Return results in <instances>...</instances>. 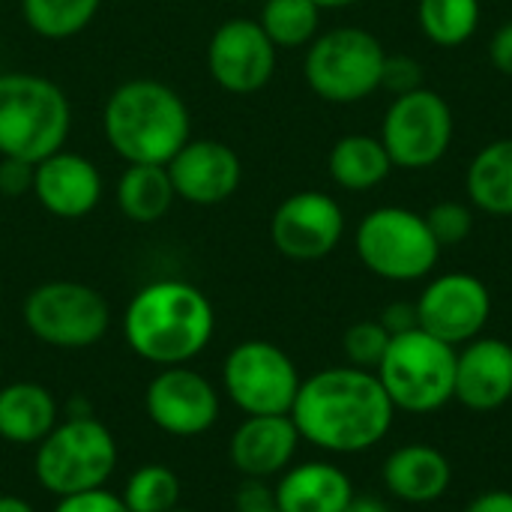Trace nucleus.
Listing matches in <instances>:
<instances>
[{"label": "nucleus", "instance_id": "nucleus-1", "mask_svg": "<svg viewBox=\"0 0 512 512\" xmlns=\"http://www.w3.org/2000/svg\"><path fill=\"white\" fill-rule=\"evenodd\" d=\"M393 402L369 369L333 366L306 378L291 420L303 441L324 453L354 456L381 444L393 426Z\"/></svg>", "mask_w": 512, "mask_h": 512}, {"label": "nucleus", "instance_id": "nucleus-2", "mask_svg": "<svg viewBox=\"0 0 512 512\" xmlns=\"http://www.w3.org/2000/svg\"><path fill=\"white\" fill-rule=\"evenodd\" d=\"M216 333L210 297L183 279H156L135 291L123 312V336L135 357L165 366H189Z\"/></svg>", "mask_w": 512, "mask_h": 512}, {"label": "nucleus", "instance_id": "nucleus-3", "mask_svg": "<svg viewBox=\"0 0 512 512\" xmlns=\"http://www.w3.org/2000/svg\"><path fill=\"white\" fill-rule=\"evenodd\" d=\"M102 129L126 165H168L192 138V117L174 87L156 78H132L108 96Z\"/></svg>", "mask_w": 512, "mask_h": 512}, {"label": "nucleus", "instance_id": "nucleus-4", "mask_svg": "<svg viewBox=\"0 0 512 512\" xmlns=\"http://www.w3.org/2000/svg\"><path fill=\"white\" fill-rule=\"evenodd\" d=\"M72 129L66 93L33 72L0 75V159L42 162L63 150Z\"/></svg>", "mask_w": 512, "mask_h": 512}, {"label": "nucleus", "instance_id": "nucleus-5", "mask_svg": "<svg viewBox=\"0 0 512 512\" xmlns=\"http://www.w3.org/2000/svg\"><path fill=\"white\" fill-rule=\"evenodd\" d=\"M114 468L117 441L93 414L60 420L33 453V477L54 498L102 489Z\"/></svg>", "mask_w": 512, "mask_h": 512}, {"label": "nucleus", "instance_id": "nucleus-6", "mask_svg": "<svg viewBox=\"0 0 512 512\" xmlns=\"http://www.w3.org/2000/svg\"><path fill=\"white\" fill-rule=\"evenodd\" d=\"M378 381L396 411H441L456 399V348L420 327L399 333L378 366Z\"/></svg>", "mask_w": 512, "mask_h": 512}, {"label": "nucleus", "instance_id": "nucleus-7", "mask_svg": "<svg viewBox=\"0 0 512 512\" xmlns=\"http://www.w3.org/2000/svg\"><path fill=\"white\" fill-rule=\"evenodd\" d=\"M384 45L363 27H336L309 42L306 84L333 105H354L381 87Z\"/></svg>", "mask_w": 512, "mask_h": 512}, {"label": "nucleus", "instance_id": "nucleus-8", "mask_svg": "<svg viewBox=\"0 0 512 512\" xmlns=\"http://www.w3.org/2000/svg\"><path fill=\"white\" fill-rule=\"evenodd\" d=\"M354 246L363 267L387 282H417L429 276L441 258L426 216L408 207H378L366 213L357 225Z\"/></svg>", "mask_w": 512, "mask_h": 512}, {"label": "nucleus", "instance_id": "nucleus-9", "mask_svg": "<svg viewBox=\"0 0 512 512\" xmlns=\"http://www.w3.org/2000/svg\"><path fill=\"white\" fill-rule=\"evenodd\" d=\"M24 324L39 342L78 351L96 345L108 333L111 309L96 288L72 279H54L27 294Z\"/></svg>", "mask_w": 512, "mask_h": 512}, {"label": "nucleus", "instance_id": "nucleus-10", "mask_svg": "<svg viewBox=\"0 0 512 512\" xmlns=\"http://www.w3.org/2000/svg\"><path fill=\"white\" fill-rule=\"evenodd\" d=\"M300 384L294 360L264 339L234 345L222 363V390L246 417L291 414Z\"/></svg>", "mask_w": 512, "mask_h": 512}, {"label": "nucleus", "instance_id": "nucleus-11", "mask_svg": "<svg viewBox=\"0 0 512 512\" xmlns=\"http://www.w3.org/2000/svg\"><path fill=\"white\" fill-rule=\"evenodd\" d=\"M453 141V111L429 87L396 96L384 114L381 144L387 147L393 168L420 171L441 162Z\"/></svg>", "mask_w": 512, "mask_h": 512}, {"label": "nucleus", "instance_id": "nucleus-12", "mask_svg": "<svg viewBox=\"0 0 512 512\" xmlns=\"http://www.w3.org/2000/svg\"><path fill=\"white\" fill-rule=\"evenodd\" d=\"M150 423L171 438H198L219 420L216 387L189 366H165L144 393Z\"/></svg>", "mask_w": 512, "mask_h": 512}, {"label": "nucleus", "instance_id": "nucleus-13", "mask_svg": "<svg viewBox=\"0 0 512 512\" xmlns=\"http://www.w3.org/2000/svg\"><path fill=\"white\" fill-rule=\"evenodd\" d=\"M420 330L447 345H468L492 318V294L471 273H444L432 279L417 300Z\"/></svg>", "mask_w": 512, "mask_h": 512}, {"label": "nucleus", "instance_id": "nucleus-14", "mask_svg": "<svg viewBox=\"0 0 512 512\" xmlns=\"http://www.w3.org/2000/svg\"><path fill=\"white\" fill-rule=\"evenodd\" d=\"M276 51L279 48L258 21L228 18L210 36L207 69L222 90L249 96L270 84L276 72Z\"/></svg>", "mask_w": 512, "mask_h": 512}, {"label": "nucleus", "instance_id": "nucleus-15", "mask_svg": "<svg viewBox=\"0 0 512 512\" xmlns=\"http://www.w3.org/2000/svg\"><path fill=\"white\" fill-rule=\"evenodd\" d=\"M345 234V213L336 198L306 189L288 195L273 219L270 240L291 261H321L327 258Z\"/></svg>", "mask_w": 512, "mask_h": 512}, {"label": "nucleus", "instance_id": "nucleus-16", "mask_svg": "<svg viewBox=\"0 0 512 512\" xmlns=\"http://www.w3.org/2000/svg\"><path fill=\"white\" fill-rule=\"evenodd\" d=\"M165 168L177 198L198 207L228 201L243 180V162L234 147L213 138H189Z\"/></svg>", "mask_w": 512, "mask_h": 512}, {"label": "nucleus", "instance_id": "nucleus-17", "mask_svg": "<svg viewBox=\"0 0 512 512\" xmlns=\"http://www.w3.org/2000/svg\"><path fill=\"white\" fill-rule=\"evenodd\" d=\"M33 195L57 219H84L102 201V174L87 156L57 150L33 165Z\"/></svg>", "mask_w": 512, "mask_h": 512}, {"label": "nucleus", "instance_id": "nucleus-18", "mask_svg": "<svg viewBox=\"0 0 512 512\" xmlns=\"http://www.w3.org/2000/svg\"><path fill=\"white\" fill-rule=\"evenodd\" d=\"M300 441L291 414L246 417L231 435L228 459L246 480H270L291 468Z\"/></svg>", "mask_w": 512, "mask_h": 512}, {"label": "nucleus", "instance_id": "nucleus-19", "mask_svg": "<svg viewBox=\"0 0 512 512\" xmlns=\"http://www.w3.org/2000/svg\"><path fill=\"white\" fill-rule=\"evenodd\" d=\"M456 399L471 411H498L512 399V345L504 339H471L456 354Z\"/></svg>", "mask_w": 512, "mask_h": 512}, {"label": "nucleus", "instance_id": "nucleus-20", "mask_svg": "<svg viewBox=\"0 0 512 512\" xmlns=\"http://www.w3.org/2000/svg\"><path fill=\"white\" fill-rule=\"evenodd\" d=\"M354 498L351 477L330 462H303L279 474L273 507L279 512H342Z\"/></svg>", "mask_w": 512, "mask_h": 512}, {"label": "nucleus", "instance_id": "nucleus-21", "mask_svg": "<svg viewBox=\"0 0 512 512\" xmlns=\"http://www.w3.org/2000/svg\"><path fill=\"white\" fill-rule=\"evenodd\" d=\"M453 483L450 459L429 444H405L384 462V486L405 504H432Z\"/></svg>", "mask_w": 512, "mask_h": 512}, {"label": "nucleus", "instance_id": "nucleus-22", "mask_svg": "<svg viewBox=\"0 0 512 512\" xmlns=\"http://www.w3.org/2000/svg\"><path fill=\"white\" fill-rule=\"evenodd\" d=\"M57 402L48 387L15 381L0 390V438L18 447H36L57 423Z\"/></svg>", "mask_w": 512, "mask_h": 512}, {"label": "nucleus", "instance_id": "nucleus-23", "mask_svg": "<svg viewBox=\"0 0 512 512\" xmlns=\"http://www.w3.org/2000/svg\"><path fill=\"white\" fill-rule=\"evenodd\" d=\"M327 168L336 186L348 192H366L387 180V174L393 171V159L381 144V138L345 135L333 144Z\"/></svg>", "mask_w": 512, "mask_h": 512}, {"label": "nucleus", "instance_id": "nucleus-24", "mask_svg": "<svg viewBox=\"0 0 512 512\" xmlns=\"http://www.w3.org/2000/svg\"><path fill=\"white\" fill-rule=\"evenodd\" d=\"M465 186L477 210L512 216V138H498L474 156Z\"/></svg>", "mask_w": 512, "mask_h": 512}, {"label": "nucleus", "instance_id": "nucleus-25", "mask_svg": "<svg viewBox=\"0 0 512 512\" xmlns=\"http://www.w3.org/2000/svg\"><path fill=\"white\" fill-rule=\"evenodd\" d=\"M114 192H117L120 213L138 225L159 222L177 201V192L165 165H126Z\"/></svg>", "mask_w": 512, "mask_h": 512}, {"label": "nucleus", "instance_id": "nucleus-26", "mask_svg": "<svg viewBox=\"0 0 512 512\" xmlns=\"http://www.w3.org/2000/svg\"><path fill=\"white\" fill-rule=\"evenodd\" d=\"M99 6L102 0H21V15L36 36L60 42L87 30Z\"/></svg>", "mask_w": 512, "mask_h": 512}, {"label": "nucleus", "instance_id": "nucleus-27", "mask_svg": "<svg viewBox=\"0 0 512 512\" xmlns=\"http://www.w3.org/2000/svg\"><path fill=\"white\" fill-rule=\"evenodd\" d=\"M417 21L429 42L441 48H456L477 33L480 0H420Z\"/></svg>", "mask_w": 512, "mask_h": 512}, {"label": "nucleus", "instance_id": "nucleus-28", "mask_svg": "<svg viewBox=\"0 0 512 512\" xmlns=\"http://www.w3.org/2000/svg\"><path fill=\"white\" fill-rule=\"evenodd\" d=\"M258 24L276 48H303L318 36L321 9L312 0H264Z\"/></svg>", "mask_w": 512, "mask_h": 512}, {"label": "nucleus", "instance_id": "nucleus-29", "mask_svg": "<svg viewBox=\"0 0 512 512\" xmlns=\"http://www.w3.org/2000/svg\"><path fill=\"white\" fill-rule=\"evenodd\" d=\"M129 512H168L180 507V477L168 465H141L129 474L123 492Z\"/></svg>", "mask_w": 512, "mask_h": 512}, {"label": "nucleus", "instance_id": "nucleus-30", "mask_svg": "<svg viewBox=\"0 0 512 512\" xmlns=\"http://www.w3.org/2000/svg\"><path fill=\"white\" fill-rule=\"evenodd\" d=\"M390 333L384 330L381 321H357L345 330V339H342V348H345V357L351 366L357 369H378L387 348H390Z\"/></svg>", "mask_w": 512, "mask_h": 512}, {"label": "nucleus", "instance_id": "nucleus-31", "mask_svg": "<svg viewBox=\"0 0 512 512\" xmlns=\"http://www.w3.org/2000/svg\"><path fill=\"white\" fill-rule=\"evenodd\" d=\"M426 225H429V231H432V237L438 240L441 249L444 246H459L474 231V213H471L468 204L441 201L426 213Z\"/></svg>", "mask_w": 512, "mask_h": 512}, {"label": "nucleus", "instance_id": "nucleus-32", "mask_svg": "<svg viewBox=\"0 0 512 512\" xmlns=\"http://www.w3.org/2000/svg\"><path fill=\"white\" fill-rule=\"evenodd\" d=\"M381 87L405 96L423 87V66L420 60L408 57V54H387L384 57V69H381Z\"/></svg>", "mask_w": 512, "mask_h": 512}, {"label": "nucleus", "instance_id": "nucleus-33", "mask_svg": "<svg viewBox=\"0 0 512 512\" xmlns=\"http://www.w3.org/2000/svg\"><path fill=\"white\" fill-rule=\"evenodd\" d=\"M54 512H129L123 498L108 492L105 486L102 489H93V492H78V495H69V498H57V507Z\"/></svg>", "mask_w": 512, "mask_h": 512}, {"label": "nucleus", "instance_id": "nucleus-34", "mask_svg": "<svg viewBox=\"0 0 512 512\" xmlns=\"http://www.w3.org/2000/svg\"><path fill=\"white\" fill-rule=\"evenodd\" d=\"M0 192L9 198L33 192V165L21 159H0Z\"/></svg>", "mask_w": 512, "mask_h": 512}, {"label": "nucleus", "instance_id": "nucleus-35", "mask_svg": "<svg viewBox=\"0 0 512 512\" xmlns=\"http://www.w3.org/2000/svg\"><path fill=\"white\" fill-rule=\"evenodd\" d=\"M381 324L390 336H399V333H408V330H417L420 327V318H417V303H390L381 315Z\"/></svg>", "mask_w": 512, "mask_h": 512}, {"label": "nucleus", "instance_id": "nucleus-36", "mask_svg": "<svg viewBox=\"0 0 512 512\" xmlns=\"http://www.w3.org/2000/svg\"><path fill=\"white\" fill-rule=\"evenodd\" d=\"M489 57L495 63L498 72L510 75L512 78V21L501 24L492 36V45H489Z\"/></svg>", "mask_w": 512, "mask_h": 512}, {"label": "nucleus", "instance_id": "nucleus-37", "mask_svg": "<svg viewBox=\"0 0 512 512\" xmlns=\"http://www.w3.org/2000/svg\"><path fill=\"white\" fill-rule=\"evenodd\" d=\"M273 507V492L264 486V480H246L243 492L237 495V510H264Z\"/></svg>", "mask_w": 512, "mask_h": 512}, {"label": "nucleus", "instance_id": "nucleus-38", "mask_svg": "<svg viewBox=\"0 0 512 512\" xmlns=\"http://www.w3.org/2000/svg\"><path fill=\"white\" fill-rule=\"evenodd\" d=\"M465 512H512V492H504V489L483 492L465 507Z\"/></svg>", "mask_w": 512, "mask_h": 512}, {"label": "nucleus", "instance_id": "nucleus-39", "mask_svg": "<svg viewBox=\"0 0 512 512\" xmlns=\"http://www.w3.org/2000/svg\"><path fill=\"white\" fill-rule=\"evenodd\" d=\"M342 512H390V510H387L378 498H357V495H354V498L348 501V507H345Z\"/></svg>", "mask_w": 512, "mask_h": 512}, {"label": "nucleus", "instance_id": "nucleus-40", "mask_svg": "<svg viewBox=\"0 0 512 512\" xmlns=\"http://www.w3.org/2000/svg\"><path fill=\"white\" fill-rule=\"evenodd\" d=\"M0 512H36L18 495H0Z\"/></svg>", "mask_w": 512, "mask_h": 512}, {"label": "nucleus", "instance_id": "nucleus-41", "mask_svg": "<svg viewBox=\"0 0 512 512\" xmlns=\"http://www.w3.org/2000/svg\"><path fill=\"white\" fill-rule=\"evenodd\" d=\"M318 9H345V6H354L360 0H312Z\"/></svg>", "mask_w": 512, "mask_h": 512}, {"label": "nucleus", "instance_id": "nucleus-42", "mask_svg": "<svg viewBox=\"0 0 512 512\" xmlns=\"http://www.w3.org/2000/svg\"><path fill=\"white\" fill-rule=\"evenodd\" d=\"M237 512H279L276 507H264V510H237Z\"/></svg>", "mask_w": 512, "mask_h": 512}, {"label": "nucleus", "instance_id": "nucleus-43", "mask_svg": "<svg viewBox=\"0 0 512 512\" xmlns=\"http://www.w3.org/2000/svg\"><path fill=\"white\" fill-rule=\"evenodd\" d=\"M168 512H195V510H183V507H174V510H168Z\"/></svg>", "mask_w": 512, "mask_h": 512}, {"label": "nucleus", "instance_id": "nucleus-44", "mask_svg": "<svg viewBox=\"0 0 512 512\" xmlns=\"http://www.w3.org/2000/svg\"><path fill=\"white\" fill-rule=\"evenodd\" d=\"M261 3H264V0H261Z\"/></svg>", "mask_w": 512, "mask_h": 512}]
</instances>
